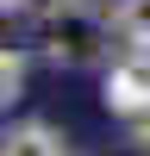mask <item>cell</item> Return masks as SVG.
Wrapping results in <instances>:
<instances>
[{
	"mask_svg": "<svg viewBox=\"0 0 150 156\" xmlns=\"http://www.w3.org/2000/svg\"><path fill=\"white\" fill-rule=\"evenodd\" d=\"M100 100H106V112H138L150 100V50H125V56L106 62V81H100Z\"/></svg>",
	"mask_w": 150,
	"mask_h": 156,
	"instance_id": "7a4b0ae2",
	"label": "cell"
},
{
	"mask_svg": "<svg viewBox=\"0 0 150 156\" xmlns=\"http://www.w3.org/2000/svg\"><path fill=\"white\" fill-rule=\"evenodd\" d=\"M38 44L56 69H94L112 50V12L94 0H50L38 12Z\"/></svg>",
	"mask_w": 150,
	"mask_h": 156,
	"instance_id": "6da1fadb",
	"label": "cell"
},
{
	"mask_svg": "<svg viewBox=\"0 0 150 156\" xmlns=\"http://www.w3.org/2000/svg\"><path fill=\"white\" fill-rule=\"evenodd\" d=\"M25 6H31V0H0V12H25Z\"/></svg>",
	"mask_w": 150,
	"mask_h": 156,
	"instance_id": "52a82bcc",
	"label": "cell"
},
{
	"mask_svg": "<svg viewBox=\"0 0 150 156\" xmlns=\"http://www.w3.org/2000/svg\"><path fill=\"white\" fill-rule=\"evenodd\" d=\"M0 156H69V137L56 125H44V119H25V125H12L0 137Z\"/></svg>",
	"mask_w": 150,
	"mask_h": 156,
	"instance_id": "3957f363",
	"label": "cell"
},
{
	"mask_svg": "<svg viewBox=\"0 0 150 156\" xmlns=\"http://www.w3.org/2000/svg\"><path fill=\"white\" fill-rule=\"evenodd\" d=\"M25 87V50H0V106H12Z\"/></svg>",
	"mask_w": 150,
	"mask_h": 156,
	"instance_id": "5b68a950",
	"label": "cell"
},
{
	"mask_svg": "<svg viewBox=\"0 0 150 156\" xmlns=\"http://www.w3.org/2000/svg\"><path fill=\"white\" fill-rule=\"evenodd\" d=\"M125 125H131V144H138V150H150V100H144L138 112H125Z\"/></svg>",
	"mask_w": 150,
	"mask_h": 156,
	"instance_id": "8992f818",
	"label": "cell"
},
{
	"mask_svg": "<svg viewBox=\"0 0 150 156\" xmlns=\"http://www.w3.org/2000/svg\"><path fill=\"white\" fill-rule=\"evenodd\" d=\"M112 37L125 50H150V0H112Z\"/></svg>",
	"mask_w": 150,
	"mask_h": 156,
	"instance_id": "277c9868",
	"label": "cell"
}]
</instances>
